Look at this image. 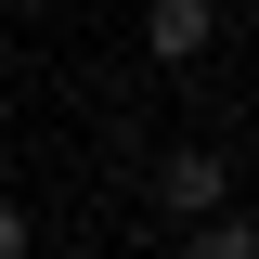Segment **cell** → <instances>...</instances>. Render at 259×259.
I'll return each mask as SVG.
<instances>
[{
	"label": "cell",
	"instance_id": "obj_1",
	"mask_svg": "<svg viewBox=\"0 0 259 259\" xmlns=\"http://www.w3.org/2000/svg\"><path fill=\"white\" fill-rule=\"evenodd\" d=\"M143 52L156 65H207L221 52V0H156V13H143Z\"/></svg>",
	"mask_w": 259,
	"mask_h": 259
},
{
	"label": "cell",
	"instance_id": "obj_2",
	"mask_svg": "<svg viewBox=\"0 0 259 259\" xmlns=\"http://www.w3.org/2000/svg\"><path fill=\"white\" fill-rule=\"evenodd\" d=\"M156 194H168V221H207V207H233V156H207V143H182V156L156 168Z\"/></svg>",
	"mask_w": 259,
	"mask_h": 259
},
{
	"label": "cell",
	"instance_id": "obj_3",
	"mask_svg": "<svg viewBox=\"0 0 259 259\" xmlns=\"http://www.w3.org/2000/svg\"><path fill=\"white\" fill-rule=\"evenodd\" d=\"M182 259H259V221L246 207H207V221L182 233Z\"/></svg>",
	"mask_w": 259,
	"mask_h": 259
},
{
	"label": "cell",
	"instance_id": "obj_4",
	"mask_svg": "<svg viewBox=\"0 0 259 259\" xmlns=\"http://www.w3.org/2000/svg\"><path fill=\"white\" fill-rule=\"evenodd\" d=\"M39 233H26V207H13V194H0V259H26Z\"/></svg>",
	"mask_w": 259,
	"mask_h": 259
}]
</instances>
